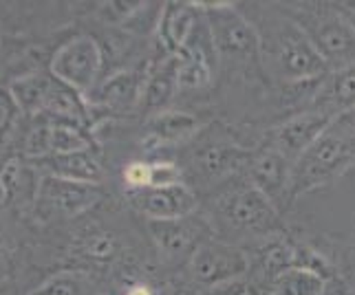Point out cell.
Instances as JSON below:
<instances>
[{
  "label": "cell",
  "mask_w": 355,
  "mask_h": 295,
  "mask_svg": "<svg viewBox=\"0 0 355 295\" xmlns=\"http://www.w3.org/2000/svg\"><path fill=\"white\" fill-rule=\"evenodd\" d=\"M291 168L293 163L287 157H283L274 148H265L259 154L250 157V181L252 186L263 192L269 201L276 205L289 201V188H291Z\"/></svg>",
  "instance_id": "obj_14"
},
{
  "label": "cell",
  "mask_w": 355,
  "mask_h": 295,
  "mask_svg": "<svg viewBox=\"0 0 355 295\" xmlns=\"http://www.w3.org/2000/svg\"><path fill=\"white\" fill-rule=\"evenodd\" d=\"M218 216L232 231L250 236H272L280 229L276 205L254 186L227 190L218 199Z\"/></svg>",
  "instance_id": "obj_5"
},
{
  "label": "cell",
  "mask_w": 355,
  "mask_h": 295,
  "mask_svg": "<svg viewBox=\"0 0 355 295\" xmlns=\"http://www.w3.org/2000/svg\"><path fill=\"white\" fill-rule=\"evenodd\" d=\"M203 295H267V287L261 280L243 276L236 280L223 282V285H218V287L205 289Z\"/></svg>",
  "instance_id": "obj_24"
},
{
  "label": "cell",
  "mask_w": 355,
  "mask_h": 295,
  "mask_svg": "<svg viewBox=\"0 0 355 295\" xmlns=\"http://www.w3.org/2000/svg\"><path fill=\"white\" fill-rule=\"evenodd\" d=\"M355 108V66L334 71L315 91V110L338 119Z\"/></svg>",
  "instance_id": "obj_16"
},
{
  "label": "cell",
  "mask_w": 355,
  "mask_h": 295,
  "mask_svg": "<svg viewBox=\"0 0 355 295\" xmlns=\"http://www.w3.org/2000/svg\"><path fill=\"white\" fill-rule=\"evenodd\" d=\"M334 117L324 115L320 110H309V113H300L296 117L287 119L285 124L274 128L272 134V148L278 150L283 157H287L291 163L307 152L309 148L322 137V134L334 126Z\"/></svg>",
  "instance_id": "obj_10"
},
{
  "label": "cell",
  "mask_w": 355,
  "mask_h": 295,
  "mask_svg": "<svg viewBox=\"0 0 355 295\" xmlns=\"http://www.w3.org/2000/svg\"><path fill=\"white\" fill-rule=\"evenodd\" d=\"M291 269H315V271L329 276L324 271L322 258L313 256L304 247H298L291 240L274 238L259 249V274L265 287H269L278 276L291 271Z\"/></svg>",
  "instance_id": "obj_13"
},
{
  "label": "cell",
  "mask_w": 355,
  "mask_h": 295,
  "mask_svg": "<svg viewBox=\"0 0 355 295\" xmlns=\"http://www.w3.org/2000/svg\"><path fill=\"white\" fill-rule=\"evenodd\" d=\"M126 295H150V289L144 287V285H137V287H132Z\"/></svg>",
  "instance_id": "obj_33"
},
{
  "label": "cell",
  "mask_w": 355,
  "mask_h": 295,
  "mask_svg": "<svg viewBox=\"0 0 355 295\" xmlns=\"http://www.w3.org/2000/svg\"><path fill=\"white\" fill-rule=\"evenodd\" d=\"M248 20L261 40V60L276 78L302 84L322 82L329 75L327 62L315 51L309 35L283 9L274 5H252Z\"/></svg>",
  "instance_id": "obj_1"
},
{
  "label": "cell",
  "mask_w": 355,
  "mask_h": 295,
  "mask_svg": "<svg viewBox=\"0 0 355 295\" xmlns=\"http://www.w3.org/2000/svg\"><path fill=\"white\" fill-rule=\"evenodd\" d=\"M181 170L173 163H153V179H150V188H168V186H177L181 181Z\"/></svg>",
  "instance_id": "obj_28"
},
{
  "label": "cell",
  "mask_w": 355,
  "mask_h": 295,
  "mask_svg": "<svg viewBox=\"0 0 355 295\" xmlns=\"http://www.w3.org/2000/svg\"><path fill=\"white\" fill-rule=\"evenodd\" d=\"M177 60L170 57V62L164 66H159L153 75L144 82V93H141V104L146 110L159 115L164 113L166 106L173 100V95L177 91Z\"/></svg>",
  "instance_id": "obj_19"
},
{
  "label": "cell",
  "mask_w": 355,
  "mask_h": 295,
  "mask_svg": "<svg viewBox=\"0 0 355 295\" xmlns=\"http://www.w3.org/2000/svg\"><path fill=\"white\" fill-rule=\"evenodd\" d=\"M205 22L203 5L194 3H166L159 16V42L166 51L179 57Z\"/></svg>",
  "instance_id": "obj_11"
},
{
  "label": "cell",
  "mask_w": 355,
  "mask_h": 295,
  "mask_svg": "<svg viewBox=\"0 0 355 295\" xmlns=\"http://www.w3.org/2000/svg\"><path fill=\"white\" fill-rule=\"evenodd\" d=\"M53 73H33L11 84V100L27 115H42L46 97L53 86Z\"/></svg>",
  "instance_id": "obj_20"
},
{
  "label": "cell",
  "mask_w": 355,
  "mask_h": 295,
  "mask_svg": "<svg viewBox=\"0 0 355 295\" xmlns=\"http://www.w3.org/2000/svg\"><path fill=\"white\" fill-rule=\"evenodd\" d=\"M0 44H3V33H0Z\"/></svg>",
  "instance_id": "obj_35"
},
{
  "label": "cell",
  "mask_w": 355,
  "mask_h": 295,
  "mask_svg": "<svg viewBox=\"0 0 355 295\" xmlns=\"http://www.w3.org/2000/svg\"><path fill=\"white\" fill-rule=\"evenodd\" d=\"M216 55L239 62H261V40L254 24L236 5H203Z\"/></svg>",
  "instance_id": "obj_4"
},
{
  "label": "cell",
  "mask_w": 355,
  "mask_h": 295,
  "mask_svg": "<svg viewBox=\"0 0 355 295\" xmlns=\"http://www.w3.org/2000/svg\"><path fill=\"white\" fill-rule=\"evenodd\" d=\"M150 179H153V163L132 161L124 170V181H126V186L130 188V192L148 190L150 188Z\"/></svg>",
  "instance_id": "obj_26"
},
{
  "label": "cell",
  "mask_w": 355,
  "mask_h": 295,
  "mask_svg": "<svg viewBox=\"0 0 355 295\" xmlns=\"http://www.w3.org/2000/svg\"><path fill=\"white\" fill-rule=\"evenodd\" d=\"M102 188L44 175L35 190V201L46 216H78L102 199Z\"/></svg>",
  "instance_id": "obj_8"
},
{
  "label": "cell",
  "mask_w": 355,
  "mask_h": 295,
  "mask_svg": "<svg viewBox=\"0 0 355 295\" xmlns=\"http://www.w3.org/2000/svg\"><path fill=\"white\" fill-rule=\"evenodd\" d=\"M329 278L315 269H291L267 287V295H322Z\"/></svg>",
  "instance_id": "obj_21"
},
{
  "label": "cell",
  "mask_w": 355,
  "mask_h": 295,
  "mask_svg": "<svg viewBox=\"0 0 355 295\" xmlns=\"http://www.w3.org/2000/svg\"><path fill=\"white\" fill-rule=\"evenodd\" d=\"M102 64L104 60L100 44L91 35H78L55 51L51 60V73L80 95H87L95 89Z\"/></svg>",
  "instance_id": "obj_6"
},
{
  "label": "cell",
  "mask_w": 355,
  "mask_h": 295,
  "mask_svg": "<svg viewBox=\"0 0 355 295\" xmlns=\"http://www.w3.org/2000/svg\"><path fill=\"white\" fill-rule=\"evenodd\" d=\"M7 244H9V238H7V231L0 225V260H3V256L7 253Z\"/></svg>",
  "instance_id": "obj_32"
},
{
  "label": "cell",
  "mask_w": 355,
  "mask_h": 295,
  "mask_svg": "<svg viewBox=\"0 0 355 295\" xmlns=\"http://www.w3.org/2000/svg\"><path fill=\"white\" fill-rule=\"evenodd\" d=\"M248 159L239 145L227 141H207L194 152V172L205 181H218L236 172Z\"/></svg>",
  "instance_id": "obj_15"
},
{
  "label": "cell",
  "mask_w": 355,
  "mask_h": 295,
  "mask_svg": "<svg viewBox=\"0 0 355 295\" xmlns=\"http://www.w3.org/2000/svg\"><path fill=\"white\" fill-rule=\"evenodd\" d=\"M199 119L186 110H164L148 121V137L153 143H175L194 134Z\"/></svg>",
  "instance_id": "obj_18"
},
{
  "label": "cell",
  "mask_w": 355,
  "mask_h": 295,
  "mask_svg": "<svg viewBox=\"0 0 355 295\" xmlns=\"http://www.w3.org/2000/svg\"><path fill=\"white\" fill-rule=\"evenodd\" d=\"M0 295H14V289H11L9 282H3V280H0Z\"/></svg>",
  "instance_id": "obj_34"
},
{
  "label": "cell",
  "mask_w": 355,
  "mask_h": 295,
  "mask_svg": "<svg viewBox=\"0 0 355 295\" xmlns=\"http://www.w3.org/2000/svg\"><path fill=\"white\" fill-rule=\"evenodd\" d=\"M250 258L243 249L232 247L227 242L207 240L190 258L192 280L203 289H212L223 282L236 280L250 274Z\"/></svg>",
  "instance_id": "obj_7"
},
{
  "label": "cell",
  "mask_w": 355,
  "mask_h": 295,
  "mask_svg": "<svg viewBox=\"0 0 355 295\" xmlns=\"http://www.w3.org/2000/svg\"><path fill=\"white\" fill-rule=\"evenodd\" d=\"M49 130H51V154L91 150V145H93V139L87 132V128L69 124V121L49 119Z\"/></svg>",
  "instance_id": "obj_23"
},
{
  "label": "cell",
  "mask_w": 355,
  "mask_h": 295,
  "mask_svg": "<svg viewBox=\"0 0 355 295\" xmlns=\"http://www.w3.org/2000/svg\"><path fill=\"white\" fill-rule=\"evenodd\" d=\"M334 7H336L338 14L351 24V29L355 31V0H347V3H334Z\"/></svg>",
  "instance_id": "obj_30"
},
{
  "label": "cell",
  "mask_w": 355,
  "mask_h": 295,
  "mask_svg": "<svg viewBox=\"0 0 355 295\" xmlns=\"http://www.w3.org/2000/svg\"><path fill=\"white\" fill-rule=\"evenodd\" d=\"M322 295H355V291L351 287H347L345 282L338 280V278H329L327 280V287H324V293Z\"/></svg>",
  "instance_id": "obj_29"
},
{
  "label": "cell",
  "mask_w": 355,
  "mask_h": 295,
  "mask_svg": "<svg viewBox=\"0 0 355 295\" xmlns=\"http://www.w3.org/2000/svg\"><path fill=\"white\" fill-rule=\"evenodd\" d=\"M42 170H46L49 177H60L69 181L80 183H102V166L95 159L91 150H78V152H62V154H49L44 159H38Z\"/></svg>",
  "instance_id": "obj_17"
},
{
  "label": "cell",
  "mask_w": 355,
  "mask_h": 295,
  "mask_svg": "<svg viewBox=\"0 0 355 295\" xmlns=\"http://www.w3.org/2000/svg\"><path fill=\"white\" fill-rule=\"evenodd\" d=\"M130 201L148 220L181 218L194 214V210H197V194L186 183L130 192Z\"/></svg>",
  "instance_id": "obj_12"
},
{
  "label": "cell",
  "mask_w": 355,
  "mask_h": 295,
  "mask_svg": "<svg viewBox=\"0 0 355 295\" xmlns=\"http://www.w3.org/2000/svg\"><path fill=\"white\" fill-rule=\"evenodd\" d=\"M31 295H80V282L71 276H58Z\"/></svg>",
  "instance_id": "obj_27"
},
{
  "label": "cell",
  "mask_w": 355,
  "mask_h": 295,
  "mask_svg": "<svg viewBox=\"0 0 355 295\" xmlns=\"http://www.w3.org/2000/svg\"><path fill=\"white\" fill-rule=\"evenodd\" d=\"M117 253V242L111 233H93V238L87 242V256L97 262H111Z\"/></svg>",
  "instance_id": "obj_25"
},
{
  "label": "cell",
  "mask_w": 355,
  "mask_h": 295,
  "mask_svg": "<svg viewBox=\"0 0 355 295\" xmlns=\"http://www.w3.org/2000/svg\"><path fill=\"white\" fill-rule=\"evenodd\" d=\"M144 80L135 73H119L113 80H108L102 86V102L111 108H130L137 100H141Z\"/></svg>",
  "instance_id": "obj_22"
},
{
  "label": "cell",
  "mask_w": 355,
  "mask_h": 295,
  "mask_svg": "<svg viewBox=\"0 0 355 295\" xmlns=\"http://www.w3.org/2000/svg\"><path fill=\"white\" fill-rule=\"evenodd\" d=\"M309 35L315 51L329 69L340 71L355 66V31L331 5H296L280 7Z\"/></svg>",
  "instance_id": "obj_3"
},
{
  "label": "cell",
  "mask_w": 355,
  "mask_h": 295,
  "mask_svg": "<svg viewBox=\"0 0 355 295\" xmlns=\"http://www.w3.org/2000/svg\"><path fill=\"white\" fill-rule=\"evenodd\" d=\"M334 128L345 130V132H349V134H355V108L349 110V113H345V115H340V117L334 121Z\"/></svg>",
  "instance_id": "obj_31"
},
{
  "label": "cell",
  "mask_w": 355,
  "mask_h": 295,
  "mask_svg": "<svg viewBox=\"0 0 355 295\" xmlns=\"http://www.w3.org/2000/svg\"><path fill=\"white\" fill-rule=\"evenodd\" d=\"M351 166H355V134L331 126L293 163L289 201L315 188L329 186Z\"/></svg>",
  "instance_id": "obj_2"
},
{
  "label": "cell",
  "mask_w": 355,
  "mask_h": 295,
  "mask_svg": "<svg viewBox=\"0 0 355 295\" xmlns=\"http://www.w3.org/2000/svg\"><path fill=\"white\" fill-rule=\"evenodd\" d=\"M148 231L162 251L170 260H181V258H192L203 242H207L210 225L197 214L168 218V220H148Z\"/></svg>",
  "instance_id": "obj_9"
}]
</instances>
